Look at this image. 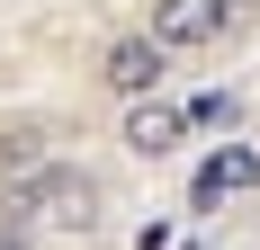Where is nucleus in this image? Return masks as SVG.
<instances>
[{
  "label": "nucleus",
  "instance_id": "6",
  "mask_svg": "<svg viewBox=\"0 0 260 250\" xmlns=\"http://www.w3.org/2000/svg\"><path fill=\"white\" fill-rule=\"evenodd\" d=\"M45 161H54V134L36 116H9V125H0V179H27V170H45Z\"/></svg>",
  "mask_w": 260,
  "mask_h": 250
},
{
  "label": "nucleus",
  "instance_id": "4",
  "mask_svg": "<svg viewBox=\"0 0 260 250\" xmlns=\"http://www.w3.org/2000/svg\"><path fill=\"white\" fill-rule=\"evenodd\" d=\"M161 72H171V54H161L153 36H117V45L99 54V80H108L126 107H135V99H153V90H161Z\"/></svg>",
  "mask_w": 260,
  "mask_h": 250
},
{
  "label": "nucleus",
  "instance_id": "3",
  "mask_svg": "<svg viewBox=\"0 0 260 250\" xmlns=\"http://www.w3.org/2000/svg\"><path fill=\"white\" fill-rule=\"evenodd\" d=\"M251 188H260V152L251 143H215L207 161H198V179H188V205L215 215L224 197H251Z\"/></svg>",
  "mask_w": 260,
  "mask_h": 250
},
{
  "label": "nucleus",
  "instance_id": "8",
  "mask_svg": "<svg viewBox=\"0 0 260 250\" xmlns=\"http://www.w3.org/2000/svg\"><path fill=\"white\" fill-rule=\"evenodd\" d=\"M0 250H27V224H18V215H0Z\"/></svg>",
  "mask_w": 260,
  "mask_h": 250
},
{
  "label": "nucleus",
  "instance_id": "9",
  "mask_svg": "<svg viewBox=\"0 0 260 250\" xmlns=\"http://www.w3.org/2000/svg\"><path fill=\"white\" fill-rule=\"evenodd\" d=\"M135 250H171V224H144V232H135Z\"/></svg>",
  "mask_w": 260,
  "mask_h": 250
},
{
  "label": "nucleus",
  "instance_id": "5",
  "mask_svg": "<svg viewBox=\"0 0 260 250\" xmlns=\"http://www.w3.org/2000/svg\"><path fill=\"white\" fill-rule=\"evenodd\" d=\"M180 107H161V99H135L126 107V152H135V161H161V152H171V143H180Z\"/></svg>",
  "mask_w": 260,
  "mask_h": 250
},
{
  "label": "nucleus",
  "instance_id": "2",
  "mask_svg": "<svg viewBox=\"0 0 260 250\" xmlns=\"http://www.w3.org/2000/svg\"><path fill=\"white\" fill-rule=\"evenodd\" d=\"M224 27H234V0H153V27H144V36H153L161 54H198V45H215Z\"/></svg>",
  "mask_w": 260,
  "mask_h": 250
},
{
  "label": "nucleus",
  "instance_id": "7",
  "mask_svg": "<svg viewBox=\"0 0 260 250\" xmlns=\"http://www.w3.org/2000/svg\"><path fill=\"white\" fill-rule=\"evenodd\" d=\"M180 116H188V125H215V134H234V116H242V99H234V90H198V99H188Z\"/></svg>",
  "mask_w": 260,
  "mask_h": 250
},
{
  "label": "nucleus",
  "instance_id": "1",
  "mask_svg": "<svg viewBox=\"0 0 260 250\" xmlns=\"http://www.w3.org/2000/svg\"><path fill=\"white\" fill-rule=\"evenodd\" d=\"M0 215H18V224L90 232V224H99V179H90V170H63V161H45V170L9 179V205H0Z\"/></svg>",
  "mask_w": 260,
  "mask_h": 250
}]
</instances>
